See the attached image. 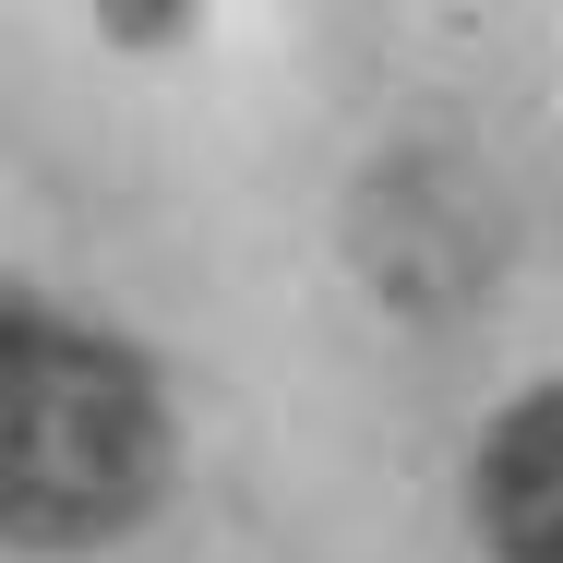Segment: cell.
I'll return each instance as SVG.
<instances>
[{
  "mask_svg": "<svg viewBox=\"0 0 563 563\" xmlns=\"http://www.w3.org/2000/svg\"><path fill=\"white\" fill-rule=\"evenodd\" d=\"M467 504H479L492 563H563V384H528V396L479 432Z\"/></svg>",
  "mask_w": 563,
  "mask_h": 563,
  "instance_id": "obj_2",
  "label": "cell"
},
{
  "mask_svg": "<svg viewBox=\"0 0 563 563\" xmlns=\"http://www.w3.org/2000/svg\"><path fill=\"white\" fill-rule=\"evenodd\" d=\"M168 479L156 372L73 312H12L0 336V492L24 552H85L132 528Z\"/></svg>",
  "mask_w": 563,
  "mask_h": 563,
  "instance_id": "obj_1",
  "label": "cell"
}]
</instances>
